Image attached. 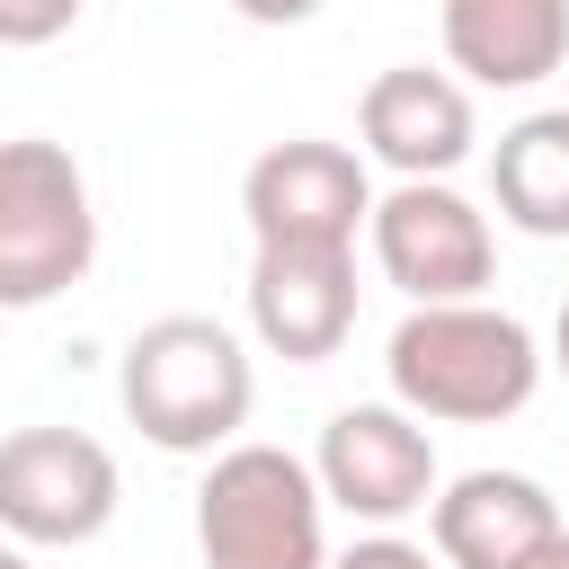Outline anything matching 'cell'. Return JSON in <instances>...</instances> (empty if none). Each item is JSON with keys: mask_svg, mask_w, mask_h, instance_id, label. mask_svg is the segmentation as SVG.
Listing matches in <instances>:
<instances>
[{"mask_svg": "<svg viewBox=\"0 0 569 569\" xmlns=\"http://www.w3.org/2000/svg\"><path fill=\"white\" fill-rule=\"evenodd\" d=\"M391 400L436 427H498L542 391V347L498 302H418L382 347Z\"/></svg>", "mask_w": 569, "mask_h": 569, "instance_id": "obj_1", "label": "cell"}, {"mask_svg": "<svg viewBox=\"0 0 569 569\" xmlns=\"http://www.w3.org/2000/svg\"><path fill=\"white\" fill-rule=\"evenodd\" d=\"M116 400L160 453H231L258 409V365H249L240 329H222L204 311H169L124 338Z\"/></svg>", "mask_w": 569, "mask_h": 569, "instance_id": "obj_2", "label": "cell"}, {"mask_svg": "<svg viewBox=\"0 0 569 569\" xmlns=\"http://www.w3.org/2000/svg\"><path fill=\"white\" fill-rule=\"evenodd\" d=\"M329 489L284 445H231L196 480V551L204 569H329Z\"/></svg>", "mask_w": 569, "mask_h": 569, "instance_id": "obj_3", "label": "cell"}, {"mask_svg": "<svg viewBox=\"0 0 569 569\" xmlns=\"http://www.w3.org/2000/svg\"><path fill=\"white\" fill-rule=\"evenodd\" d=\"M89 267H98V213L80 160L44 133H18L0 151V302L36 311L71 293Z\"/></svg>", "mask_w": 569, "mask_h": 569, "instance_id": "obj_4", "label": "cell"}, {"mask_svg": "<svg viewBox=\"0 0 569 569\" xmlns=\"http://www.w3.org/2000/svg\"><path fill=\"white\" fill-rule=\"evenodd\" d=\"M373 204L382 196L365 178V151L320 133L267 142L240 178V213L258 249H356V231H373Z\"/></svg>", "mask_w": 569, "mask_h": 569, "instance_id": "obj_5", "label": "cell"}, {"mask_svg": "<svg viewBox=\"0 0 569 569\" xmlns=\"http://www.w3.org/2000/svg\"><path fill=\"white\" fill-rule=\"evenodd\" d=\"M124 507V471L98 436L80 427H18L0 445V525L27 551H62V542H98Z\"/></svg>", "mask_w": 569, "mask_h": 569, "instance_id": "obj_6", "label": "cell"}, {"mask_svg": "<svg viewBox=\"0 0 569 569\" xmlns=\"http://www.w3.org/2000/svg\"><path fill=\"white\" fill-rule=\"evenodd\" d=\"M373 267L418 302H480V284L498 276V231L489 213L445 187V178H400L373 204Z\"/></svg>", "mask_w": 569, "mask_h": 569, "instance_id": "obj_7", "label": "cell"}, {"mask_svg": "<svg viewBox=\"0 0 569 569\" xmlns=\"http://www.w3.org/2000/svg\"><path fill=\"white\" fill-rule=\"evenodd\" d=\"M329 507H347L356 525H400L418 507H436L445 471H436V436L418 409L400 400H347L329 427H320V453H311Z\"/></svg>", "mask_w": 569, "mask_h": 569, "instance_id": "obj_8", "label": "cell"}, {"mask_svg": "<svg viewBox=\"0 0 569 569\" xmlns=\"http://www.w3.org/2000/svg\"><path fill=\"white\" fill-rule=\"evenodd\" d=\"M356 133H365V160H382L391 178H453L480 142L471 80L427 71V62H391V71H373Z\"/></svg>", "mask_w": 569, "mask_h": 569, "instance_id": "obj_9", "label": "cell"}, {"mask_svg": "<svg viewBox=\"0 0 569 569\" xmlns=\"http://www.w3.org/2000/svg\"><path fill=\"white\" fill-rule=\"evenodd\" d=\"M427 533H436L445 569H533L551 542H569L560 498L533 471H462V480H445L436 507H427Z\"/></svg>", "mask_w": 569, "mask_h": 569, "instance_id": "obj_10", "label": "cell"}, {"mask_svg": "<svg viewBox=\"0 0 569 569\" xmlns=\"http://www.w3.org/2000/svg\"><path fill=\"white\" fill-rule=\"evenodd\" d=\"M356 329V249H258L249 338L284 365H329Z\"/></svg>", "mask_w": 569, "mask_h": 569, "instance_id": "obj_11", "label": "cell"}, {"mask_svg": "<svg viewBox=\"0 0 569 569\" xmlns=\"http://www.w3.org/2000/svg\"><path fill=\"white\" fill-rule=\"evenodd\" d=\"M436 27L471 89H533L569 62V0H436Z\"/></svg>", "mask_w": 569, "mask_h": 569, "instance_id": "obj_12", "label": "cell"}, {"mask_svg": "<svg viewBox=\"0 0 569 569\" xmlns=\"http://www.w3.org/2000/svg\"><path fill=\"white\" fill-rule=\"evenodd\" d=\"M489 196L498 222H516L525 240H569V107H533L498 133Z\"/></svg>", "mask_w": 569, "mask_h": 569, "instance_id": "obj_13", "label": "cell"}, {"mask_svg": "<svg viewBox=\"0 0 569 569\" xmlns=\"http://www.w3.org/2000/svg\"><path fill=\"white\" fill-rule=\"evenodd\" d=\"M80 9L89 0H0V44H53V36H71L80 27Z\"/></svg>", "mask_w": 569, "mask_h": 569, "instance_id": "obj_14", "label": "cell"}, {"mask_svg": "<svg viewBox=\"0 0 569 569\" xmlns=\"http://www.w3.org/2000/svg\"><path fill=\"white\" fill-rule=\"evenodd\" d=\"M329 569H445L427 542H400V533H365V542H347Z\"/></svg>", "mask_w": 569, "mask_h": 569, "instance_id": "obj_15", "label": "cell"}, {"mask_svg": "<svg viewBox=\"0 0 569 569\" xmlns=\"http://www.w3.org/2000/svg\"><path fill=\"white\" fill-rule=\"evenodd\" d=\"M231 9H240L249 27H302V18L320 9V0H231Z\"/></svg>", "mask_w": 569, "mask_h": 569, "instance_id": "obj_16", "label": "cell"}, {"mask_svg": "<svg viewBox=\"0 0 569 569\" xmlns=\"http://www.w3.org/2000/svg\"><path fill=\"white\" fill-rule=\"evenodd\" d=\"M551 365L569 373V302H560V320H551Z\"/></svg>", "mask_w": 569, "mask_h": 569, "instance_id": "obj_17", "label": "cell"}, {"mask_svg": "<svg viewBox=\"0 0 569 569\" xmlns=\"http://www.w3.org/2000/svg\"><path fill=\"white\" fill-rule=\"evenodd\" d=\"M533 569H569V542H551V551H542V560H533Z\"/></svg>", "mask_w": 569, "mask_h": 569, "instance_id": "obj_18", "label": "cell"}, {"mask_svg": "<svg viewBox=\"0 0 569 569\" xmlns=\"http://www.w3.org/2000/svg\"><path fill=\"white\" fill-rule=\"evenodd\" d=\"M0 569H36V560H27V542H18V551H9V560H0Z\"/></svg>", "mask_w": 569, "mask_h": 569, "instance_id": "obj_19", "label": "cell"}]
</instances>
